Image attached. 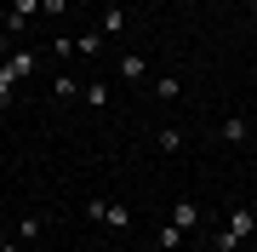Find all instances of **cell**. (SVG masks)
Instances as JSON below:
<instances>
[{"label":"cell","instance_id":"cell-8","mask_svg":"<svg viewBox=\"0 0 257 252\" xmlns=\"http://www.w3.org/2000/svg\"><path fill=\"white\" fill-rule=\"evenodd\" d=\"M143 69H149L143 57H120V75H126V80H143Z\"/></svg>","mask_w":257,"mask_h":252},{"label":"cell","instance_id":"cell-2","mask_svg":"<svg viewBox=\"0 0 257 252\" xmlns=\"http://www.w3.org/2000/svg\"><path fill=\"white\" fill-rule=\"evenodd\" d=\"M86 218H97V224H109V229H132V212L126 206H109V201H86Z\"/></svg>","mask_w":257,"mask_h":252},{"label":"cell","instance_id":"cell-3","mask_svg":"<svg viewBox=\"0 0 257 252\" xmlns=\"http://www.w3.org/2000/svg\"><path fill=\"white\" fill-rule=\"evenodd\" d=\"M172 224L183 229V235H189V229H200V206H194V201H177V206H172Z\"/></svg>","mask_w":257,"mask_h":252},{"label":"cell","instance_id":"cell-14","mask_svg":"<svg viewBox=\"0 0 257 252\" xmlns=\"http://www.w3.org/2000/svg\"><path fill=\"white\" fill-rule=\"evenodd\" d=\"M189 252H200V246H189Z\"/></svg>","mask_w":257,"mask_h":252},{"label":"cell","instance_id":"cell-11","mask_svg":"<svg viewBox=\"0 0 257 252\" xmlns=\"http://www.w3.org/2000/svg\"><path fill=\"white\" fill-rule=\"evenodd\" d=\"M12 80H18V75H12V69H0V103L12 98Z\"/></svg>","mask_w":257,"mask_h":252},{"label":"cell","instance_id":"cell-1","mask_svg":"<svg viewBox=\"0 0 257 252\" xmlns=\"http://www.w3.org/2000/svg\"><path fill=\"white\" fill-rule=\"evenodd\" d=\"M251 224H257V212H251V206H234V212H229V224H223V235H217V252H234V246L251 235Z\"/></svg>","mask_w":257,"mask_h":252},{"label":"cell","instance_id":"cell-4","mask_svg":"<svg viewBox=\"0 0 257 252\" xmlns=\"http://www.w3.org/2000/svg\"><path fill=\"white\" fill-rule=\"evenodd\" d=\"M6 69H12L18 80H23V75H35V52H12V57H6Z\"/></svg>","mask_w":257,"mask_h":252},{"label":"cell","instance_id":"cell-10","mask_svg":"<svg viewBox=\"0 0 257 252\" xmlns=\"http://www.w3.org/2000/svg\"><path fill=\"white\" fill-rule=\"evenodd\" d=\"M40 229H46V224H40V218H23V224H18V241H35Z\"/></svg>","mask_w":257,"mask_h":252},{"label":"cell","instance_id":"cell-12","mask_svg":"<svg viewBox=\"0 0 257 252\" xmlns=\"http://www.w3.org/2000/svg\"><path fill=\"white\" fill-rule=\"evenodd\" d=\"M40 6H46V12H52V18H57V12H63V6H69V0H40Z\"/></svg>","mask_w":257,"mask_h":252},{"label":"cell","instance_id":"cell-5","mask_svg":"<svg viewBox=\"0 0 257 252\" xmlns=\"http://www.w3.org/2000/svg\"><path fill=\"white\" fill-rule=\"evenodd\" d=\"M217 132H223V138H229V143H240V138H246V121H240V115H229V121H223Z\"/></svg>","mask_w":257,"mask_h":252},{"label":"cell","instance_id":"cell-6","mask_svg":"<svg viewBox=\"0 0 257 252\" xmlns=\"http://www.w3.org/2000/svg\"><path fill=\"white\" fill-rule=\"evenodd\" d=\"M177 246H183V229L166 224V229H160V252H177Z\"/></svg>","mask_w":257,"mask_h":252},{"label":"cell","instance_id":"cell-7","mask_svg":"<svg viewBox=\"0 0 257 252\" xmlns=\"http://www.w3.org/2000/svg\"><path fill=\"white\" fill-rule=\"evenodd\" d=\"M52 98L69 103V98H74V75H57V80H52Z\"/></svg>","mask_w":257,"mask_h":252},{"label":"cell","instance_id":"cell-9","mask_svg":"<svg viewBox=\"0 0 257 252\" xmlns=\"http://www.w3.org/2000/svg\"><path fill=\"white\" fill-rule=\"evenodd\" d=\"M86 103H92V109H103V103H109V86L92 80V86H86Z\"/></svg>","mask_w":257,"mask_h":252},{"label":"cell","instance_id":"cell-13","mask_svg":"<svg viewBox=\"0 0 257 252\" xmlns=\"http://www.w3.org/2000/svg\"><path fill=\"white\" fill-rule=\"evenodd\" d=\"M0 252H23V246H18V241H6V246H0Z\"/></svg>","mask_w":257,"mask_h":252}]
</instances>
